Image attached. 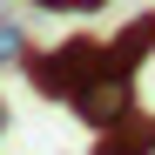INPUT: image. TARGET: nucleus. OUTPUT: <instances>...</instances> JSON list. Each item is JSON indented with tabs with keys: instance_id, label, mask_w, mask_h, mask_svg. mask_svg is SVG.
<instances>
[{
	"instance_id": "nucleus-1",
	"label": "nucleus",
	"mask_w": 155,
	"mask_h": 155,
	"mask_svg": "<svg viewBox=\"0 0 155 155\" xmlns=\"http://www.w3.org/2000/svg\"><path fill=\"white\" fill-rule=\"evenodd\" d=\"M94 68H108V41H94V34L61 41V47H47V54H34V47H27V61H20V74H27L41 94H54V101H68Z\"/></svg>"
},
{
	"instance_id": "nucleus-2",
	"label": "nucleus",
	"mask_w": 155,
	"mask_h": 155,
	"mask_svg": "<svg viewBox=\"0 0 155 155\" xmlns=\"http://www.w3.org/2000/svg\"><path fill=\"white\" fill-rule=\"evenodd\" d=\"M68 108L81 115L88 128H115L121 115H135V74H128V68H94L88 81L68 94Z\"/></svg>"
},
{
	"instance_id": "nucleus-3",
	"label": "nucleus",
	"mask_w": 155,
	"mask_h": 155,
	"mask_svg": "<svg viewBox=\"0 0 155 155\" xmlns=\"http://www.w3.org/2000/svg\"><path fill=\"white\" fill-rule=\"evenodd\" d=\"M148 54H155V14H135L108 41V68H128V74H135V61H148Z\"/></svg>"
},
{
	"instance_id": "nucleus-4",
	"label": "nucleus",
	"mask_w": 155,
	"mask_h": 155,
	"mask_svg": "<svg viewBox=\"0 0 155 155\" xmlns=\"http://www.w3.org/2000/svg\"><path fill=\"white\" fill-rule=\"evenodd\" d=\"M94 135H101V148H94V155H148V148H155V121L121 115L115 128H94Z\"/></svg>"
},
{
	"instance_id": "nucleus-5",
	"label": "nucleus",
	"mask_w": 155,
	"mask_h": 155,
	"mask_svg": "<svg viewBox=\"0 0 155 155\" xmlns=\"http://www.w3.org/2000/svg\"><path fill=\"white\" fill-rule=\"evenodd\" d=\"M20 61H27V27L0 14V68H20Z\"/></svg>"
},
{
	"instance_id": "nucleus-6",
	"label": "nucleus",
	"mask_w": 155,
	"mask_h": 155,
	"mask_svg": "<svg viewBox=\"0 0 155 155\" xmlns=\"http://www.w3.org/2000/svg\"><path fill=\"white\" fill-rule=\"evenodd\" d=\"M34 7H47V14H94V7H108V0H34Z\"/></svg>"
},
{
	"instance_id": "nucleus-7",
	"label": "nucleus",
	"mask_w": 155,
	"mask_h": 155,
	"mask_svg": "<svg viewBox=\"0 0 155 155\" xmlns=\"http://www.w3.org/2000/svg\"><path fill=\"white\" fill-rule=\"evenodd\" d=\"M0 128H7V101H0Z\"/></svg>"
}]
</instances>
